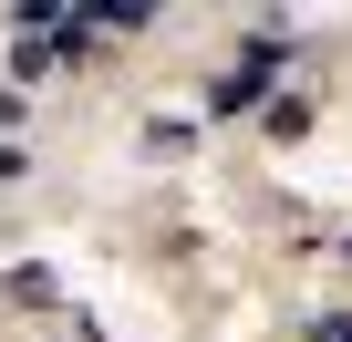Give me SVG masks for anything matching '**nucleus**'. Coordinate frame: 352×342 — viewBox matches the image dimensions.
<instances>
[{
	"instance_id": "nucleus-1",
	"label": "nucleus",
	"mask_w": 352,
	"mask_h": 342,
	"mask_svg": "<svg viewBox=\"0 0 352 342\" xmlns=\"http://www.w3.org/2000/svg\"><path fill=\"white\" fill-rule=\"evenodd\" d=\"M290 52H300V32H290V21H249V32H239V73H259V83H270Z\"/></svg>"
},
{
	"instance_id": "nucleus-2",
	"label": "nucleus",
	"mask_w": 352,
	"mask_h": 342,
	"mask_svg": "<svg viewBox=\"0 0 352 342\" xmlns=\"http://www.w3.org/2000/svg\"><path fill=\"white\" fill-rule=\"evenodd\" d=\"M259 135L270 145H300L311 135V94H259Z\"/></svg>"
},
{
	"instance_id": "nucleus-3",
	"label": "nucleus",
	"mask_w": 352,
	"mask_h": 342,
	"mask_svg": "<svg viewBox=\"0 0 352 342\" xmlns=\"http://www.w3.org/2000/svg\"><path fill=\"white\" fill-rule=\"evenodd\" d=\"M0 301H21V311H52V301H63V280H52L42 259H21V270H11V290H0Z\"/></svg>"
},
{
	"instance_id": "nucleus-4",
	"label": "nucleus",
	"mask_w": 352,
	"mask_h": 342,
	"mask_svg": "<svg viewBox=\"0 0 352 342\" xmlns=\"http://www.w3.org/2000/svg\"><path fill=\"white\" fill-rule=\"evenodd\" d=\"M145 156H197V125H187V114H155V125H145Z\"/></svg>"
},
{
	"instance_id": "nucleus-5",
	"label": "nucleus",
	"mask_w": 352,
	"mask_h": 342,
	"mask_svg": "<svg viewBox=\"0 0 352 342\" xmlns=\"http://www.w3.org/2000/svg\"><path fill=\"white\" fill-rule=\"evenodd\" d=\"M249 104H259V73H218L208 83V114H249Z\"/></svg>"
},
{
	"instance_id": "nucleus-6",
	"label": "nucleus",
	"mask_w": 352,
	"mask_h": 342,
	"mask_svg": "<svg viewBox=\"0 0 352 342\" xmlns=\"http://www.w3.org/2000/svg\"><path fill=\"white\" fill-rule=\"evenodd\" d=\"M42 73H52V52H42L32 32H21V42H11V94H21V83H42Z\"/></svg>"
},
{
	"instance_id": "nucleus-7",
	"label": "nucleus",
	"mask_w": 352,
	"mask_h": 342,
	"mask_svg": "<svg viewBox=\"0 0 352 342\" xmlns=\"http://www.w3.org/2000/svg\"><path fill=\"white\" fill-rule=\"evenodd\" d=\"M300 342H352V311H321V321H311Z\"/></svg>"
},
{
	"instance_id": "nucleus-8",
	"label": "nucleus",
	"mask_w": 352,
	"mask_h": 342,
	"mask_svg": "<svg viewBox=\"0 0 352 342\" xmlns=\"http://www.w3.org/2000/svg\"><path fill=\"white\" fill-rule=\"evenodd\" d=\"M0 177H32V156H21V145H11V135H0Z\"/></svg>"
},
{
	"instance_id": "nucleus-9",
	"label": "nucleus",
	"mask_w": 352,
	"mask_h": 342,
	"mask_svg": "<svg viewBox=\"0 0 352 342\" xmlns=\"http://www.w3.org/2000/svg\"><path fill=\"white\" fill-rule=\"evenodd\" d=\"M0 125H32V104H21V94H11V83H0Z\"/></svg>"
}]
</instances>
